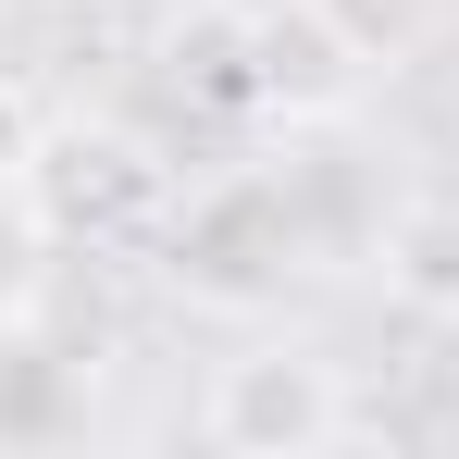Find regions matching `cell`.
<instances>
[{
    "label": "cell",
    "instance_id": "3957f363",
    "mask_svg": "<svg viewBox=\"0 0 459 459\" xmlns=\"http://www.w3.org/2000/svg\"><path fill=\"white\" fill-rule=\"evenodd\" d=\"M286 248H299V224H286V186H261V174L199 186V199L174 212V273H199V286H261Z\"/></svg>",
    "mask_w": 459,
    "mask_h": 459
},
{
    "label": "cell",
    "instance_id": "8992f818",
    "mask_svg": "<svg viewBox=\"0 0 459 459\" xmlns=\"http://www.w3.org/2000/svg\"><path fill=\"white\" fill-rule=\"evenodd\" d=\"M63 410H75V385L50 348H25V335H0V435L25 447V435H63Z\"/></svg>",
    "mask_w": 459,
    "mask_h": 459
},
{
    "label": "cell",
    "instance_id": "277c9868",
    "mask_svg": "<svg viewBox=\"0 0 459 459\" xmlns=\"http://www.w3.org/2000/svg\"><path fill=\"white\" fill-rule=\"evenodd\" d=\"M360 38L323 13V0H299V13H261L248 25V87L273 100V112H348L360 100Z\"/></svg>",
    "mask_w": 459,
    "mask_h": 459
},
{
    "label": "cell",
    "instance_id": "6da1fadb",
    "mask_svg": "<svg viewBox=\"0 0 459 459\" xmlns=\"http://www.w3.org/2000/svg\"><path fill=\"white\" fill-rule=\"evenodd\" d=\"M199 422L236 459H310V447L348 435V385H335V360H310V348H248V360L212 373V410Z\"/></svg>",
    "mask_w": 459,
    "mask_h": 459
},
{
    "label": "cell",
    "instance_id": "ba28073f",
    "mask_svg": "<svg viewBox=\"0 0 459 459\" xmlns=\"http://www.w3.org/2000/svg\"><path fill=\"white\" fill-rule=\"evenodd\" d=\"M38 150H50V125H38V100L0 75V199H25V174H38Z\"/></svg>",
    "mask_w": 459,
    "mask_h": 459
},
{
    "label": "cell",
    "instance_id": "7a4b0ae2",
    "mask_svg": "<svg viewBox=\"0 0 459 459\" xmlns=\"http://www.w3.org/2000/svg\"><path fill=\"white\" fill-rule=\"evenodd\" d=\"M38 212H50V236H137L174 212V174H161L137 137H112V125H87V137H50L38 150Z\"/></svg>",
    "mask_w": 459,
    "mask_h": 459
},
{
    "label": "cell",
    "instance_id": "5b68a950",
    "mask_svg": "<svg viewBox=\"0 0 459 459\" xmlns=\"http://www.w3.org/2000/svg\"><path fill=\"white\" fill-rule=\"evenodd\" d=\"M385 286L435 323H459V199H422V212L385 224Z\"/></svg>",
    "mask_w": 459,
    "mask_h": 459
},
{
    "label": "cell",
    "instance_id": "52a82bcc",
    "mask_svg": "<svg viewBox=\"0 0 459 459\" xmlns=\"http://www.w3.org/2000/svg\"><path fill=\"white\" fill-rule=\"evenodd\" d=\"M348 38H360V63H397V50H422V25H435V0H323Z\"/></svg>",
    "mask_w": 459,
    "mask_h": 459
}]
</instances>
